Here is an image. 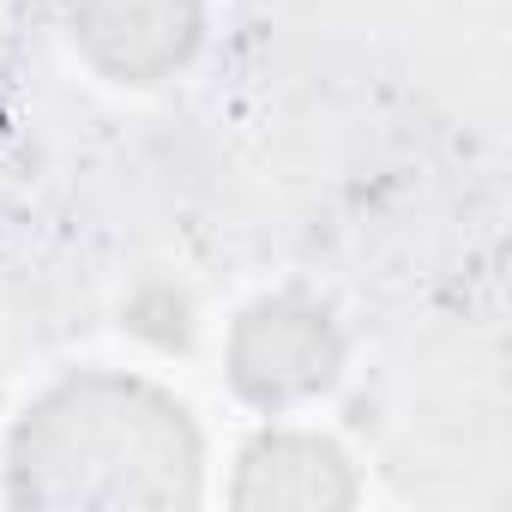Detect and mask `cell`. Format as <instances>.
<instances>
[{
  "mask_svg": "<svg viewBox=\"0 0 512 512\" xmlns=\"http://www.w3.org/2000/svg\"><path fill=\"white\" fill-rule=\"evenodd\" d=\"M7 476L25 506H187L199 494V434L157 386L85 374L31 404Z\"/></svg>",
  "mask_w": 512,
  "mask_h": 512,
  "instance_id": "obj_1",
  "label": "cell"
},
{
  "mask_svg": "<svg viewBox=\"0 0 512 512\" xmlns=\"http://www.w3.org/2000/svg\"><path fill=\"white\" fill-rule=\"evenodd\" d=\"M338 362H344L338 326L302 296H272L260 308H247L229 338V374L260 404L314 398L320 386H332Z\"/></svg>",
  "mask_w": 512,
  "mask_h": 512,
  "instance_id": "obj_2",
  "label": "cell"
},
{
  "mask_svg": "<svg viewBox=\"0 0 512 512\" xmlns=\"http://www.w3.org/2000/svg\"><path fill=\"white\" fill-rule=\"evenodd\" d=\"M199 31H205L199 0H73L79 55L121 85L169 79L199 49Z\"/></svg>",
  "mask_w": 512,
  "mask_h": 512,
  "instance_id": "obj_3",
  "label": "cell"
},
{
  "mask_svg": "<svg viewBox=\"0 0 512 512\" xmlns=\"http://www.w3.org/2000/svg\"><path fill=\"white\" fill-rule=\"evenodd\" d=\"M350 494V464L314 434H260L235 476V506H344Z\"/></svg>",
  "mask_w": 512,
  "mask_h": 512,
  "instance_id": "obj_4",
  "label": "cell"
}]
</instances>
